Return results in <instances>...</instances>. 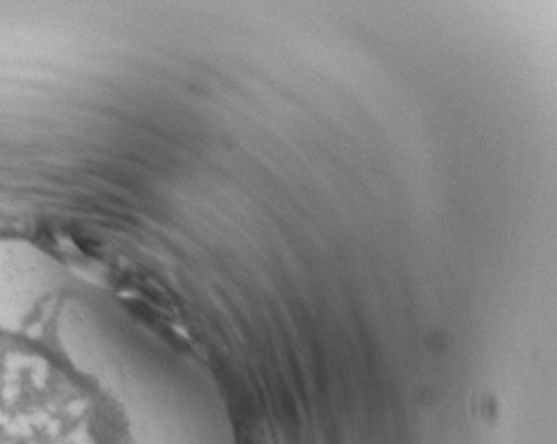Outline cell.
Here are the masks:
<instances>
[{
	"instance_id": "6da1fadb",
	"label": "cell",
	"mask_w": 557,
	"mask_h": 444,
	"mask_svg": "<svg viewBox=\"0 0 557 444\" xmlns=\"http://www.w3.org/2000/svg\"><path fill=\"white\" fill-rule=\"evenodd\" d=\"M39 321L0 323V444H139L127 404Z\"/></svg>"
}]
</instances>
